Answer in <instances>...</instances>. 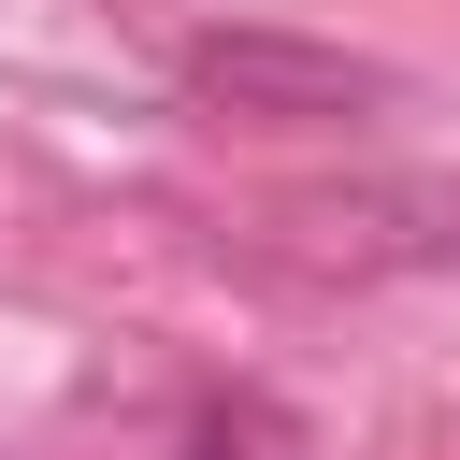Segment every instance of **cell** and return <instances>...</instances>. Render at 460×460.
Instances as JSON below:
<instances>
[{
  "label": "cell",
  "mask_w": 460,
  "mask_h": 460,
  "mask_svg": "<svg viewBox=\"0 0 460 460\" xmlns=\"http://www.w3.org/2000/svg\"><path fill=\"white\" fill-rule=\"evenodd\" d=\"M187 101L216 115H259V129H316V115H374L388 72L345 58V43H288V29H187Z\"/></svg>",
  "instance_id": "cell-1"
},
{
  "label": "cell",
  "mask_w": 460,
  "mask_h": 460,
  "mask_svg": "<svg viewBox=\"0 0 460 460\" xmlns=\"http://www.w3.org/2000/svg\"><path fill=\"white\" fill-rule=\"evenodd\" d=\"M187 460H316V446H302V417H273V402H201V417H187Z\"/></svg>",
  "instance_id": "cell-2"
}]
</instances>
